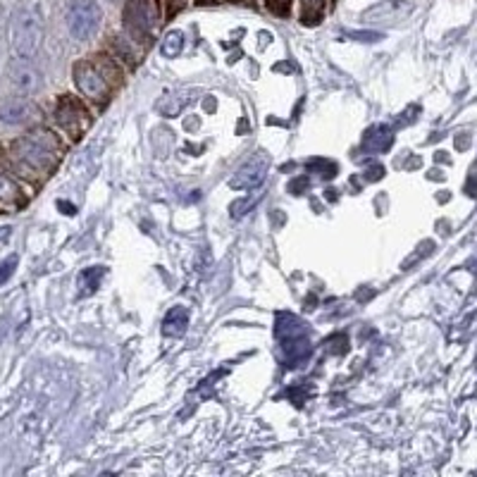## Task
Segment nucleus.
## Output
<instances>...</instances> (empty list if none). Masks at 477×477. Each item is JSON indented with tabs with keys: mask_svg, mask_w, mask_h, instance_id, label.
Here are the masks:
<instances>
[{
	"mask_svg": "<svg viewBox=\"0 0 477 477\" xmlns=\"http://www.w3.org/2000/svg\"><path fill=\"white\" fill-rule=\"evenodd\" d=\"M8 81L10 87L17 88L22 96L37 94L38 88L44 87L41 72H38V67L31 63V58H17V55L10 60Z\"/></svg>",
	"mask_w": 477,
	"mask_h": 477,
	"instance_id": "nucleus-5",
	"label": "nucleus"
},
{
	"mask_svg": "<svg viewBox=\"0 0 477 477\" xmlns=\"http://www.w3.org/2000/svg\"><path fill=\"white\" fill-rule=\"evenodd\" d=\"M37 117V108L27 96H3L0 98V122L27 124Z\"/></svg>",
	"mask_w": 477,
	"mask_h": 477,
	"instance_id": "nucleus-7",
	"label": "nucleus"
},
{
	"mask_svg": "<svg viewBox=\"0 0 477 477\" xmlns=\"http://www.w3.org/2000/svg\"><path fill=\"white\" fill-rule=\"evenodd\" d=\"M155 27V10L148 0H127L124 5V29L131 38L146 41Z\"/></svg>",
	"mask_w": 477,
	"mask_h": 477,
	"instance_id": "nucleus-3",
	"label": "nucleus"
},
{
	"mask_svg": "<svg viewBox=\"0 0 477 477\" xmlns=\"http://www.w3.org/2000/svg\"><path fill=\"white\" fill-rule=\"evenodd\" d=\"M10 48L17 58H34L44 44V17L37 8H17L10 20Z\"/></svg>",
	"mask_w": 477,
	"mask_h": 477,
	"instance_id": "nucleus-1",
	"label": "nucleus"
},
{
	"mask_svg": "<svg viewBox=\"0 0 477 477\" xmlns=\"http://www.w3.org/2000/svg\"><path fill=\"white\" fill-rule=\"evenodd\" d=\"M74 84H77L81 94L94 98V101H101V98L108 96V84H105L103 74L91 63H77L74 65Z\"/></svg>",
	"mask_w": 477,
	"mask_h": 477,
	"instance_id": "nucleus-6",
	"label": "nucleus"
},
{
	"mask_svg": "<svg viewBox=\"0 0 477 477\" xmlns=\"http://www.w3.org/2000/svg\"><path fill=\"white\" fill-rule=\"evenodd\" d=\"M103 275H105V270L103 268H88L84 270L80 275V287H81V294L84 297H88V294H94L98 287H101V280Z\"/></svg>",
	"mask_w": 477,
	"mask_h": 477,
	"instance_id": "nucleus-13",
	"label": "nucleus"
},
{
	"mask_svg": "<svg viewBox=\"0 0 477 477\" xmlns=\"http://www.w3.org/2000/svg\"><path fill=\"white\" fill-rule=\"evenodd\" d=\"M184 48V34L181 31H170L165 38H163V46H160V51L165 58H177Z\"/></svg>",
	"mask_w": 477,
	"mask_h": 477,
	"instance_id": "nucleus-14",
	"label": "nucleus"
},
{
	"mask_svg": "<svg viewBox=\"0 0 477 477\" xmlns=\"http://www.w3.org/2000/svg\"><path fill=\"white\" fill-rule=\"evenodd\" d=\"M17 268V255H10L8 261L0 263V284H5Z\"/></svg>",
	"mask_w": 477,
	"mask_h": 477,
	"instance_id": "nucleus-17",
	"label": "nucleus"
},
{
	"mask_svg": "<svg viewBox=\"0 0 477 477\" xmlns=\"http://www.w3.org/2000/svg\"><path fill=\"white\" fill-rule=\"evenodd\" d=\"M268 158L265 155H255L254 160H248L247 165L241 167L234 180L230 181L231 188L237 191H247V188H258L265 181V174H268Z\"/></svg>",
	"mask_w": 477,
	"mask_h": 477,
	"instance_id": "nucleus-8",
	"label": "nucleus"
},
{
	"mask_svg": "<svg viewBox=\"0 0 477 477\" xmlns=\"http://www.w3.org/2000/svg\"><path fill=\"white\" fill-rule=\"evenodd\" d=\"M475 172H477V167H475Z\"/></svg>",
	"mask_w": 477,
	"mask_h": 477,
	"instance_id": "nucleus-23",
	"label": "nucleus"
},
{
	"mask_svg": "<svg viewBox=\"0 0 477 477\" xmlns=\"http://www.w3.org/2000/svg\"><path fill=\"white\" fill-rule=\"evenodd\" d=\"M17 148H20L22 160H27L31 167H48L55 158L58 141L51 137V131H37V134L20 141Z\"/></svg>",
	"mask_w": 477,
	"mask_h": 477,
	"instance_id": "nucleus-4",
	"label": "nucleus"
},
{
	"mask_svg": "<svg viewBox=\"0 0 477 477\" xmlns=\"http://www.w3.org/2000/svg\"><path fill=\"white\" fill-rule=\"evenodd\" d=\"M187 325H188L187 308H174V311L167 313L165 325H163V332L170 334V337H180V334L187 332Z\"/></svg>",
	"mask_w": 477,
	"mask_h": 477,
	"instance_id": "nucleus-10",
	"label": "nucleus"
},
{
	"mask_svg": "<svg viewBox=\"0 0 477 477\" xmlns=\"http://www.w3.org/2000/svg\"><path fill=\"white\" fill-rule=\"evenodd\" d=\"M84 115H87V113H84V110H81L77 103L70 101V98H65V101L58 105L60 124H63V127H65V130H70V131H72V120H77V122L81 124ZM84 127H87V122H84Z\"/></svg>",
	"mask_w": 477,
	"mask_h": 477,
	"instance_id": "nucleus-11",
	"label": "nucleus"
},
{
	"mask_svg": "<svg viewBox=\"0 0 477 477\" xmlns=\"http://www.w3.org/2000/svg\"><path fill=\"white\" fill-rule=\"evenodd\" d=\"M301 5H304V22L318 24L322 13H325L327 0H301Z\"/></svg>",
	"mask_w": 477,
	"mask_h": 477,
	"instance_id": "nucleus-15",
	"label": "nucleus"
},
{
	"mask_svg": "<svg viewBox=\"0 0 477 477\" xmlns=\"http://www.w3.org/2000/svg\"><path fill=\"white\" fill-rule=\"evenodd\" d=\"M113 3H117V0H113Z\"/></svg>",
	"mask_w": 477,
	"mask_h": 477,
	"instance_id": "nucleus-21",
	"label": "nucleus"
},
{
	"mask_svg": "<svg viewBox=\"0 0 477 477\" xmlns=\"http://www.w3.org/2000/svg\"><path fill=\"white\" fill-rule=\"evenodd\" d=\"M0 201L5 203H17L20 201V188L13 180H10L8 174L0 172Z\"/></svg>",
	"mask_w": 477,
	"mask_h": 477,
	"instance_id": "nucleus-16",
	"label": "nucleus"
},
{
	"mask_svg": "<svg viewBox=\"0 0 477 477\" xmlns=\"http://www.w3.org/2000/svg\"><path fill=\"white\" fill-rule=\"evenodd\" d=\"M10 230H13V227H0V241L10 237Z\"/></svg>",
	"mask_w": 477,
	"mask_h": 477,
	"instance_id": "nucleus-20",
	"label": "nucleus"
},
{
	"mask_svg": "<svg viewBox=\"0 0 477 477\" xmlns=\"http://www.w3.org/2000/svg\"><path fill=\"white\" fill-rule=\"evenodd\" d=\"M67 29L77 41H88L101 29L103 13L96 0H72L67 8Z\"/></svg>",
	"mask_w": 477,
	"mask_h": 477,
	"instance_id": "nucleus-2",
	"label": "nucleus"
},
{
	"mask_svg": "<svg viewBox=\"0 0 477 477\" xmlns=\"http://www.w3.org/2000/svg\"><path fill=\"white\" fill-rule=\"evenodd\" d=\"M170 3V13H174V10L181 8V0H167Z\"/></svg>",
	"mask_w": 477,
	"mask_h": 477,
	"instance_id": "nucleus-19",
	"label": "nucleus"
},
{
	"mask_svg": "<svg viewBox=\"0 0 477 477\" xmlns=\"http://www.w3.org/2000/svg\"><path fill=\"white\" fill-rule=\"evenodd\" d=\"M188 103H191V98H188L187 94H172V96H167L165 101L160 103L158 108L165 117H177L181 110L187 108Z\"/></svg>",
	"mask_w": 477,
	"mask_h": 477,
	"instance_id": "nucleus-12",
	"label": "nucleus"
},
{
	"mask_svg": "<svg viewBox=\"0 0 477 477\" xmlns=\"http://www.w3.org/2000/svg\"><path fill=\"white\" fill-rule=\"evenodd\" d=\"M391 144H394V134L384 124L370 127L363 137V148L368 153H384L387 148H391Z\"/></svg>",
	"mask_w": 477,
	"mask_h": 477,
	"instance_id": "nucleus-9",
	"label": "nucleus"
},
{
	"mask_svg": "<svg viewBox=\"0 0 477 477\" xmlns=\"http://www.w3.org/2000/svg\"><path fill=\"white\" fill-rule=\"evenodd\" d=\"M234 3H238V0H234Z\"/></svg>",
	"mask_w": 477,
	"mask_h": 477,
	"instance_id": "nucleus-22",
	"label": "nucleus"
},
{
	"mask_svg": "<svg viewBox=\"0 0 477 477\" xmlns=\"http://www.w3.org/2000/svg\"><path fill=\"white\" fill-rule=\"evenodd\" d=\"M268 5L275 15H287V13H289L291 0H268Z\"/></svg>",
	"mask_w": 477,
	"mask_h": 477,
	"instance_id": "nucleus-18",
	"label": "nucleus"
}]
</instances>
